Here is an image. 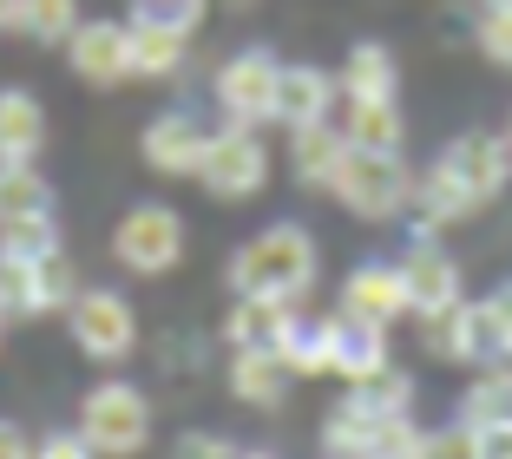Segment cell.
<instances>
[{
	"label": "cell",
	"mask_w": 512,
	"mask_h": 459,
	"mask_svg": "<svg viewBox=\"0 0 512 459\" xmlns=\"http://www.w3.org/2000/svg\"><path fill=\"white\" fill-rule=\"evenodd\" d=\"M276 73H283V53H270V46H237V53H224L217 73H211V119L243 125V132H270Z\"/></svg>",
	"instance_id": "7"
},
{
	"label": "cell",
	"mask_w": 512,
	"mask_h": 459,
	"mask_svg": "<svg viewBox=\"0 0 512 459\" xmlns=\"http://www.w3.org/2000/svg\"><path fill=\"white\" fill-rule=\"evenodd\" d=\"M0 459H33V433L20 420H0Z\"/></svg>",
	"instance_id": "38"
},
{
	"label": "cell",
	"mask_w": 512,
	"mask_h": 459,
	"mask_svg": "<svg viewBox=\"0 0 512 459\" xmlns=\"http://www.w3.org/2000/svg\"><path fill=\"white\" fill-rule=\"evenodd\" d=\"M289 309L302 302H256V296H230L224 302V322H217V341H224V355H276V341L289 328Z\"/></svg>",
	"instance_id": "19"
},
{
	"label": "cell",
	"mask_w": 512,
	"mask_h": 459,
	"mask_svg": "<svg viewBox=\"0 0 512 459\" xmlns=\"http://www.w3.org/2000/svg\"><path fill=\"white\" fill-rule=\"evenodd\" d=\"M473 46L486 66L512 73V7H473Z\"/></svg>",
	"instance_id": "32"
},
{
	"label": "cell",
	"mask_w": 512,
	"mask_h": 459,
	"mask_svg": "<svg viewBox=\"0 0 512 459\" xmlns=\"http://www.w3.org/2000/svg\"><path fill=\"white\" fill-rule=\"evenodd\" d=\"M106 256L119 263V276H132V282H165V276H178L184 256H191V223H184V210L165 204V197L125 204L119 223L106 230Z\"/></svg>",
	"instance_id": "3"
},
{
	"label": "cell",
	"mask_w": 512,
	"mask_h": 459,
	"mask_svg": "<svg viewBox=\"0 0 512 459\" xmlns=\"http://www.w3.org/2000/svg\"><path fill=\"white\" fill-rule=\"evenodd\" d=\"M388 361H394V328H375L348 309H329V374L335 381L355 387L368 374H381Z\"/></svg>",
	"instance_id": "14"
},
{
	"label": "cell",
	"mask_w": 512,
	"mask_h": 459,
	"mask_svg": "<svg viewBox=\"0 0 512 459\" xmlns=\"http://www.w3.org/2000/svg\"><path fill=\"white\" fill-rule=\"evenodd\" d=\"M217 0H132L125 7V20L132 27H165V33H184V40H197L204 33V20H211Z\"/></svg>",
	"instance_id": "30"
},
{
	"label": "cell",
	"mask_w": 512,
	"mask_h": 459,
	"mask_svg": "<svg viewBox=\"0 0 512 459\" xmlns=\"http://www.w3.org/2000/svg\"><path fill=\"white\" fill-rule=\"evenodd\" d=\"M33 459H99V453L79 440V427H40L33 433Z\"/></svg>",
	"instance_id": "36"
},
{
	"label": "cell",
	"mask_w": 512,
	"mask_h": 459,
	"mask_svg": "<svg viewBox=\"0 0 512 459\" xmlns=\"http://www.w3.org/2000/svg\"><path fill=\"white\" fill-rule=\"evenodd\" d=\"M14 14H20V0H0V33H14Z\"/></svg>",
	"instance_id": "39"
},
{
	"label": "cell",
	"mask_w": 512,
	"mask_h": 459,
	"mask_svg": "<svg viewBox=\"0 0 512 459\" xmlns=\"http://www.w3.org/2000/svg\"><path fill=\"white\" fill-rule=\"evenodd\" d=\"M335 92L342 99H401V53L388 40H348V53L335 60Z\"/></svg>",
	"instance_id": "18"
},
{
	"label": "cell",
	"mask_w": 512,
	"mask_h": 459,
	"mask_svg": "<svg viewBox=\"0 0 512 459\" xmlns=\"http://www.w3.org/2000/svg\"><path fill=\"white\" fill-rule=\"evenodd\" d=\"M407 197H414V164H407V151H355L348 145L342 171H335V184H329V204L342 210V217L368 223V230L401 223Z\"/></svg>",
	"instance_id": "5"
},
{
	"label": "cell",
	"mask_w": 512,
	"mask_h": 459,
	"mask_svg": "<svg viewBox=\"0 0 512 459\" xmlns=\"http://www.w3.org/2000/svg\"><path fill=\"white\" fill-rule=\"evenodd\" d=\"M230 7H250V0H230Z\"/></svg>",
	"instance_id": "44"
},
{
	"label": "cell",
	"mask_w": 512,
	"mask_h": 459,
	"mask_svg": "<svg viewBox=\"0 0 512 459\" xmlns=\"http://www.w3.org/2000/svg\"><path fill=\"white\" fill-rule=\"evenodd\" d=\"M7 335H14V322H7V309H0V348H7Z\"/></svg>",
	"instance_id": "41"
},
{
	"label": "cell",
	"mask_w": 512,
	"mask_h": 459,
	"mask_svg": "<svg viewBox=\"0 0 512 459\" xmlns=\"http://www.w3.org/2000/svg\"><path fill=\"white\" fill-rule=\"evenodd\" d=\"M335 309L362 315V322H375V328L414 322V309H407V282H401V263H394V256H362V263H355L342 282H335Z\"/></svg>",
	"instance_id": "12"
},
{
	"label": "cell",
	"mask_w": 512,
	"mask_h": 459,
	"mask_svg": "<svg viewBox=\"0 0 512 459\" xmlns=\"http://www.w3.org/2000/svg\"><path fill=\"white\" fill-rule=\"evenodd\" d=\"M276 361L302 381H322L329 374V309H289V328L276 341Z\"/></svg>",
	"instance_id": "22"
},
{
	"label": "cell",
	"mask_w": 512,
	"mask_h": 459,
	"mask_svg": "<svg viewBox=\"0 0 512 459\" xmlns=\"http://www.w3.org/2000/svg\"><path fill=\"white\" fill-rule=\"evenodd\" d=\"M394 263H401V282H407V309H414V322H421V315H440V309H460V302H467V263H460L447 243H407Z\"/></svg>",
	"instance_id": "13"
},
{
	"label": "cell",
	"mask_w": 512,
	"mask_h": 459,
	"mask_svg": "<svg viewBox=\"0 0 512 459\" xmlns=\"http://www.w3.org/2000/svg\"><path fill=\"white\" fill-rule=\"evenodd\" d=\"M27 217H60V197H53V178L40 164H0V230Z\"/></svg>",
	"instance_id": "24"
},
{
	"label": "cell",
	"mask_w": 512,
	"mask_h": 459,
	"mask_svg": "<svg viewBox=\"0 0 512 459\" xmlns=\"http://www.w3.org/2000/svg\"><path fill=\"white\" fill-rule=\"evenodd\" d=\"M316 459H322V453H316Z\"/></svg>",
	"instance_id": "45"
},
{
	"label": "cell",
	"mask_w": 512,
	"mask_h": 459,
	"mask_svg": "<svg viewBox=\"0 0 512 459\" xmlns=\"http://www.w3.org/2000/svg\"><path fill=\"white\" fill-rule=\"evenodd\" d=\"M499 138H506V145H512V112H506V125H499Z\"/></svg>",
	"instance_id": "42"
},
{
	"label": "cell",
	"mask_w": 512,
	"mask_h": 459,
	"mask_svg": "<svg viewBox=\"0 0 512 459\" xmlns=\"http://www.w3.org/2000/svg\"><path fill=\"white\" fill-rule=\"evenodd\" d=\"M467 315H473V361L480 368H512V276H499L486 296H467Z\"/></svg>",
	"instance_id": "21"
},
{
	"label": "cell",
	"mask_w": 512,
	"mask_h": 459,
	"mask_svg": "<svg viewBox=\"0 0 512 459\" xmlns=\"http://www.w3.org/2000/svg\"><path fill=\"white\" fill-rule=\"evenodd\" d=\"M79 20H86V0H20L14 33L33 46H66L79 33Z\"/></svg>",
	"instance_id": "28"
},
{
	"label": "cell",
	"mask_w": 512,
	"mask_h": 459,
	"mask_svg": "<svg viewBox=\"0 0 512 459\" xmlns=\"http://www.w3.org/2000/svg\"><path fill=\"white\" fill-rule=\"evenodd\" d=\"M421 446H427V427L414 414H394V420H375V427H368V440H362L355 459H421Z\"/></svg>",
	"instance_id": "31"
},
{
	"label": "cell",
	"mask_w": 512,
	"mask_h": 459,
	"mask_svg": "<svg viewBox=\"0 0 512 459\" xmlns=\"http://www.w3.org/2000/svg\"><path fill=\"white\" fill-rule=\"evenodd\" d=\"M191 184L211 204H256L276 184V145L243 125H211V145H204V164Z\"/></svg>",
	"instance_id": "6"
},
{
	"label": "cell",
	"mask_w": 512,
	"mask_h": 459,
	"mask_svg": "<svg viewBox=\"0 0 512 459\" xmlns=\"http://www.w3.org/2000/svg\"><path fill=\"white\" fill-rule=\"evenodd\" d=\"M211 125L197 105H165V112H151L145 125H138V164H145L151 178L165 184H191L197 164H204V145H211Z\"/></svg>",
	"instance_id": "8"
},
{
	"label": "cell",
	"mask_w": 512,
	"mask_h": 459,
	"mask_svg": "<svg viewBox=\"0 0 512 459\" xmlns=\"http://www.w3.org/2000/svg\"><path fill=\"white\" fill-rule=\"evenodd\" d=\"M342 158H348L342 125H309V132H289L283 138V171H289V184L309 191V197H329Z\"/></svg>",
	"instance_id": "17"
},
{
	"label": "cell",
	"mask_w": 512,
	"mask_h": 459,
	"mask_svg": "<svg viewBox=\"0 0 512 459\" xmlns=\"http://www.w3.org/2000/svg\"><path fill=\"white\" fill-rule=\"evenodd\" d=\"M60 322H66V341H73L92 368H106V374H119L125 361L145 348L138 302H132V289H119V282H86Z\"/></svg>",
	"instance_id": "4"
},
{
	"label": "cell",
	"mask_w": 512,
	"mask_h": 459,
	"mask_svg": "<svg viewBox=\"0 0 512 459\" xmlns=\"http://www.w3.org/2000/svg\"><path fill=\"white\" fill-rule=\"evenodd\" d=\"M414 335H421V355L440 361V368H460V374L480 368V361H473V315H467V302H460V309H440V315H421Z\"/></svg>",
	"instance_id": "25"
},
{
	"label": "cell",
	"mask_w": 512,
	"mask_h": 459,
	"mask_svg": "<svg viewBox=\"0 0 512 459\" xmlns=\"http://www.w3.org/2000/svg\"><path fill=\"white\" fill-rule=\"evenodd\" d=\"M362 414H375V420H394V414H414V400H421V381L401 368V361H388L381 374H368V381H355V387H342Z\"/></svg>",
	"instance_id": "27"
},
{
	"label": "cell",
	"mask_w": 512,
	"mask_h": 459,
	"mask_svg": "<svg viewBox=\"0 0 512 459\" xmlns=\"http://www.w3.org/2000/svg\"><path fill=\"white\" fill-rule=\"evenodd\" d=\"M316 289H322V237L302 217H270L224 256V296L316 302Z\"/></svg>",
	"instance_id": "1"
},
{
	"label": "cell",
	"mask_w": 512,
	"mask_h": 459,
	"mask_svg": "<svg viewBox=\"0 0 512 459\" xmlns=\"http://www.w3.org/2000/svg\"><path fill=\"white\" fill-rule=\"evenodd\" d=\"M243 446L230 440V433H217V427H184L178 440H171V453L165 459H237Z\"/></svg>",
	"instance_id": "35"
},
{
	"label": "cell",
	"mask_w": 512,
	"mask_h": 459,
	"mask_svg": "<svg viewBox=\"0 0 512 459\" xmlns=\"http://www.w3.org/2000/svg\"><path fill=\"white\" fill-rule=\"evenodd\" d=\"M0 250H14V256H46V250H66V223H60V217H27V223H7V230H0Z\"/></svg>",
	"instance_id": "33"
},
{
	"label": "cell",
	"mask_w": 512,
	"mask_h": 459,
	"mask_svg": "<svg viewBox=\"0 0 512 459\" xmlns=\"http://www.w3.org/2000/svg\"><path fill=\"white\" fill-rule=\"evenodd\" d=\"M480 433V459H512V420H493V427H473Z\"/></svg>",
	"instance_id": "37"
},
{
	"label": "cell",
	"mask_w": 512,
	"mask_h": 459,
	"mask_svg": "<svg viewBox=\"0 0 512 459\" xmlns=\"http://www.w3.org/2000/svg\"><path fill=\"white\" fill-rule=\"evenodd\" d=\"M473 7H512V0H473Z\"/></svg>",
	"instance_id": "43"
},
{
	"label": "cell",
	"mask_w": 512,
	"mask_h": 459,
	"mask_svg": "<svg viewBox=\"0 0 512 459\" xmlns=\"http://www.w3.org/2000/svg\"><path fill=\"white\" fill-rule=\"evenodd\" d=\"M467 427H493V420H512V368H480L467 374V387H460V414Z\"/></svg>",
	"instance_id": "29"
},
{
	"label": "cell",
	"mask_w": 512,
	"mask_h": 459,
	"mask_svg": "<svg viewBox=\"0 0 512 459\" xmlns=\"http://www.w3.org/2000/svg\"><path fill=\"white\" fill-rule=\"evenodd\" d=\"M355 151H407V105L401 99H342L335 112Z\"/></svg>",
	"instance_id": "20"
},
{
	"label": "cell",
	"mask_w": 512,
	"mask_h": 459,
	"mask_svg": "<svg viewBox=\"0 0 512 459\" xmlns=\"http://www.w3.org/2000/svg\"><path fill=\"white\" fill-rule=\"evenodd\" d=\"M53 145V119H46V99L33 86H0V164H46Z\"/></svg>",
	"instance_id": "15"
},
{
	"label": "cell",
	"mask_w": 512,
	"mask_h": 459,
	"mask_svg": "<svg viewBox=\"0 0 512 459\" xmlns=\"http://www.w3.org/2000/svg\"><path fill=\"white\" fill-rule=\"evenodd\" d=\"M421 459H480V433L467 420H440V427H427Z\"/></svg>",
	"instance_id": "34"
},
{
	"label": "cell",
	"mask_w": 512,
	"mask_h": 459,
	"mask_svg": "<svg viewBox=\"0 0 512 459\" xmlns=\"http://www.w3.org/2000/svg\"><path fill=\"white\" fill-rule=\"evenodd\" d=\"M73 427L99 459H138V453H151V433H158V400L132 374H99L79 394Z\"/></svg>",
	"instance_id": "2"
},
{
	"label": "cell",
	"mask_w": 512,
	"mask_h": 459,
	"mask_svg": "<svg viewBox=\"0 0 512 459\" xmlns=\"http://www.w3.org/2000/svg\"><path fill=\"white\" fill-rule=\"evenodd\" d=\"M0 309L7 322H46V289H40V256L0 250Z\"/></svg>",
	"instance_id": "26"
},
{
	"label": "cell",
	"mask_w": 512,
	"mask_h": 459,
	"mask_svg": "<svg viewBox=\"0 0 512 459\" xmlns=\"http://www.w3.org/2000/svg\"><path fill=\"white\" fill-rule=\"evenodd\" d=\"M224 394L243 414H283L289 394H296V374L276 355H263V348L256 355H224Z\"/></svg>",
	"instance_id": "16"
},
{
	"label": "cell",
	"mask_w": 512,
	"mask_h": 459,
	"mask_svg": "<svg viewBox=\"0 0 512 459\" xmlns=\"http://www.w3.org/2000/svg\"><path fill=\"white\" fill-rule=\"evenodd\" d=\"M60 53H66V73H73L86 92L138 86L132 79V27H125V14H86L79 33L60 46Z\"/></svg>",
	"instance_id": "9"
},
{
	"label": "cell",
	"mask_w": 512,
	"mask_h": 459,
	"mask_svg": "<svg viewBox=\"0 0 512 459\" xmlns=\"http://www.w3.org/2000/svg\"><path fill=\"white\" fill-rule=\"evenodd\" d=\"M342 92H335V66L322 60H283L276 73V105H270V132H309V125H335Z\"/></svg>",
	"instance_id": "11"
},
{
	"label": "cell",
	"mask_w": 512,
	"mask_h": 459,
	"mask_svg": "<svg viewBox=\"0 0 512 459\" xmlns=\"http://www.w3.org/2000/svg\"><path fill=\"white\" fill-rule=\"evenodd\" d=\"M434 158L447 164V178L473 197V210H493L499 197L512 191V145H506L499 132H486V125H473V132H453L447 145L434 151Z\"/></svg>",
	"instance_id": "10"
},
{
	"label": "cell",
	"mask_w": 512,
	"mask_h": 459,
	"mask_svg": "<svg viewBox=\"0 0 512 459\" xmlns=\"http://www.w3.org/2000/svg\"><path fill=\"white\" fill-rule=\"evenodd\" d=\"M132 27V20H125ZM191 73V40L184 33H165V27H132V79L145 86H171V79Z\"/></svg>",
	"instance_id": "23"
},
{
	"label": "cell",
	"mask_w": 512,
	"mask_h": 459,
	"mask_svg": "<svg viewBox=\"0 0 512 459\" xmlns=\"http://www.w3.org/2000/svg\"><path fill=\"white\" fill-rule=\"evenodd\" d=\"M237 459H283V453H276V446H243Z\"/></svg>",
	"instance_id": "40"
}]
</instances>
